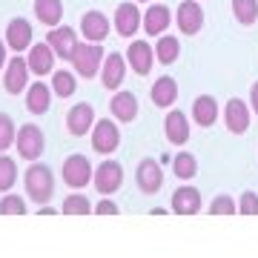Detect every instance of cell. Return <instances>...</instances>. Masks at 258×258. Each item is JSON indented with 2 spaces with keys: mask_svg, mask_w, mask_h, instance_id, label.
<instances>
[{
  "mask_svg": "<svg viewBox=\"0 0 258 258\" xmlns=\"http://www.w3.org/2000/svg\"><path fill=\"white\" fill-rule=\"evenodd\" d=\"M141 3H152V0H141Z\"/></svg>",
  "mask_w": 258,
  "mask_h": 258,
  "instance_id": "60d3db41",
  "label": "cell"
},
{
  "mask_svg": "<svg viewBox=\"0 0 258 258\" xmlns=\"http://www.w3.org/2000/svg\"><path fill=\"white\" fill-rule=\"evenodd\" d=\"M198 210H201V192L195 186L186 184L172 192V212L175 215H195Z\"/></svg>",
  "mask_w": 258,
  "mask_h": 258,
  "instance_id": "603a6c76",
  "label": "cell"
},
{
  "mask_svg": "<svg viewBox=\"0 0 258 258\" xmlns=\"http://www.w3.org/2000/svg\"><path fill=\"white\" fill-rule=\"evenodd\" d=\"M126 55H120V52H109L106 60H103V69H101V83L106 89H118L123 78H126Z\"/></svg>",
  "mask_w": 258,
  "mask_h": 258,
  "instance_id": "d6986e66",
  "label": "cell"
},
{
  "mask_svg": "<svg viewBox=\"0 0 258 258\" xmlns=\"http://www.w3.org/2000/svg\"><path fill=\"white\" fill-rule=\"evenodd\" d=\"M81 35H83V40H89V43L106 40V37H109V18H106L101 9H89L81 18Z\"/></svg>",
  "mask_w": 258,
  "mask_h": 258,
  "instance_id": "4fadbf2b",
  "label": "cell"
},
{
  "mask_svg": "<svg viewBox=\"0 0 258 258\" xmlns=\"http://www.w3.org/2000/svg\"><path fill=\"white\" fill-rule=\"evenodd\" d=\"M46 43L55 49L57 60H72V52L81 40H78V32L72 26H55V29H49Z\"/></svg>",
  "mask_w": 258,
  "mask_h": 258,
  "instance_id": "7c38bea8",
  "label": "cell"
},
{
  "mask_svg": "<svg viewBox=\"0 0 258 258\" xmlns=\"http://www.w3.org/2000/svg\"><path fill=\"white\" fill-rule=\"evenodd\" d=\"M172 172H175L178 181H192L198 175V161H195L192 152H178L172 158Z\"/></svg>",
  "mask_w": 258,
  "mask_h": 258,
  "instance_id": "83f0119b",
  "label": "cell"
},
{
  "mask_svg": "<svg viewBox=\"0 0 258 258\" xmlns=\"http://www.w3.org/2000/svg\"><path fill=\"white\" fill-rule=\"evenodd\" d=\"M103 60H106V55H103V46L101 43H89V40H81L78 46H75L72 52V69L75 75H81V78H95V75H101L103 69Z\"/></svg>",
  "mask_w": 258,
  "mask_h": 258,
  "instance_id": "7a4b0ae2",
  "label": "cell"
},
{
  "mask_svg": "<svg viewBox=\"0 0 258 258\" xmlns=\"http://www.w3.org/2000/svg\"><path fill=\"white\" fill-rule=\"evenodd\" d=\"M18 141V129H15V120L6 115V112H0V152H6Z\"/></svg>",
  "mask_w": 258,
  "mask_h": 258,
  "instance_id": "d6a6232c",
  "label": "cell"
},
{
  "mask_svg": "<svg viewBox=\"0 0 258 258\" xmlns=\"http://www.w3.org/2000/svg\"><path fill=\"white\" fill-rule=\"evenodd\" d=\"M232 212H238V204L232 201L230 195H215L210 204V215H232Z\"/></svg>",
  "mask_w": 258,
  "mask_h": 258,
  "instance_id": "e575fe53",
  "label": "cell"
},
{
  "mask_svg": "<svg viewBox=\"0 0 258 258\" xmlns=\"http://www.w3.org/2000/svg\"><path fill=\"white\" fill-rule=\"evenodd\" d=\"M60 210H55V207H49V204H43L40 210H37V215H57Z\"/></svg>",
  "mask_w": 258,
  "mask_h": 258,
  "instance_id": "ab89813d",
  "label": "cell"
},
{
  "mask_svg": "<svg viewBox=\"0 0 258 258\" xmlns=\"http://www.w3.org/2000/svg\"><path fill=\"white\" fill-rule=\"evenodd\" d=\"M135 184L144 195H155L161 186H164V169L155 158H144L135 169Z\"/></svg>",
  "mask_w": 258,
  "mask_h": 258,
  "instance_id": "ba28073f",
  "label": "cell"
},
{
  "mask_svg": "<svg viewBox=\"0 0 258 258\" xmlns=\"http://www.w3.org/2000/svg\"><path fill=\"white\" fill-rule=\"evenodd\" d=\"M112 26L120 37H135V32L144 26V15L138 12L135 3H120L112 15Z\"/></svg>",
  "mask_w": 258,
  "mask_h": 258,
  "instance_id": "9c48e42d",
  "label": "cell"
},
{
  "mask_svg": "<svg viewBox=\"0 0 258 258\" xmlns=\"http://www.w3.org/2000/svg\"><path fill=\"white\" fill-rule=\"evenodd\" d=\"M95 212H98V215H118V204L115 201H101L98 207H95Z\"/></svg>",
  "mask_w": 258,
  "mask_h": 258,
  "instance_id": "8d00e7d4",
  "label": "cell"
},
{
  "mask_svg": "<svg viewBox=\"0 0 258 258\" xmlns=\"http://www.w3.org/2000/svg\"><path fill=\"white\" fill-rule=\"evenodd\" d=\"M26 60H29V69H32L37 78H43V75H55L57 55H55V49L49 46L46 40H43V43H32Z\"/></svg>",
  "mask_w": 258,
  "mask_h": 258,
  "instance_id": "2e32d148",
  "label": "cell"
},
{
  "mask_svg": "<svg viewBox=\"0 0 258 258\" xmlns=\"http://www.w3.org/2000/svg\"><path fill=\"white\" fill-rule=\"evenodd\" d=\"M92 178H95V169H92L89 158L83 155V152H75V155H69L63 161V181L72 186V189L86 186Z\"/></svg>",
  "mask_w": 258,
  "mask_h": 258,
  "instance_id": "5b68a950",
  "label": "cell"
},
{
  "mask_svg": "<svg viewBox=\"0 0 258 258\" xmlns=\"http://www.w3.org/2000/svg\"><path fill=\"white\" fill-rule=\"evenodd\" d=\"M126 63L132 66L135 75H149L152 72V63H155V49L149 46L147 40H132L126 49Z\"/></svg>",
  "mask_w": 258,
  "mask_h": 258,
  "instance_id": "9a60e30c",
  "label": "cell"
},
{
  "mask_svg": "<svg viewBox=\"0 0 258 258\" xmlns=\"http://www.w3.org/2000/svg\"><path fill=\"white\" fill-rule=\"evenodd\" d=\"M60 212H63V215H89V212H92V204H89V198H86V195L72 192L69 198H63Z\"/></svg>",
  "mask_w": 258,
  "mask_h": 258,
  "instance_id": "4dcf8cb0",
  "label": "cell"
},
{
  "mask_svg": "<svg viewBox=\"0 0 258 258\" xmlns=\"http://www.w3.org/2000/svg\"><path fill=\"white\" fill-rule=\"evenodd\" d=\"M18 181V166L9 155H0V192H9Z\"/></svg>",
  "mask_w": 258,
  "mask_h": 258,
  "instance_id": "1f68e13d",
  "label": "cell"
},
{
  "mask_svg": "<svg viewBox=\"0 0 258 258\" xmlns=\"http://www.w3.org/2000/svg\"><path fill=\"white\" fill-rule=\"evenodd\" d=\"M89 135H92V149L98 155H112V152L120 147V129H118V123L109 120V118L95 120V126H92Z\"/></svg>",
  "mask_w": 258,
  "mask_h": 258,
  "instance_id": "277c9868",
  "label": "cell"
},
{
  "mask_svg": "<svg viewBox=\"0 0 258 258\" xmlns=\"http://www.w3.org/2000/svg\"><path fill=\"white\" fill-rule=\"evenodd\" d=\"M32 40H35L32 23H29L26 18H12L9 26H6V43H9L12 52H15V55L29 52V49H32Z\"/></svg>",
  "mask_w": 258,
  "mask_h": 258,
  "instance_id": "8fae6325",
  "label": "cell"
},
{
  "mask_svg": "<svg viewBox=\"0 0 258 258\" xmlns=\"http://www.w3.org/2000/svg\"><path fill=\"white\" fill-rule=\"evenodd\" d=\"M23 186H26L29 201H37L43 207V204L52 201V195H55V175H52V169H49L46 164L32 161V166L23 172Z\"/></svg>",
  "mask_w": 258,
  "mask_h": 258,
  "instance_id": "6da1fadb",
  "label": "cell"
},
{
  "mask_svg": "<svg viewBox=\"0 0 258 258\" xmlns=\"http://www.w3.org/2000/svg\"><path fill=\"white\" fill-rule=\"evenodd\" d=\"M18 155L23 161H37V158L43 155V149H46V138H43V132L37 123H23L18 129Z\"/></svg>",
  "mask_w": 258,
  "mask_h": 258,
  "instance_id": "3957f363",
  "label": "cell"
},
{
  "mask_svg": "<svg viewBox=\"0 0 258 258\" xmlns=\"http://www.w3.org/2000/svg\"><path fill=\"white\" fill-rule=\"evenodd\" d=\"M224 126L230 129L232 135H244L249 129V109L241 98H230L224 106Z\"/></svg>",
  "mask_w": 258,
  "mask_h": 258,
  "instance_id": "ac0fdd59",
  "label": "cell"
},
{
  "mask_svg": "<svg viewBox=\"0 0 258 258\" xmlns=\"http://www.w3.org/2000/svg\"><path fill=\"white\" fill-rule=\"evenodd\" d=\"M95 189L101 195H112L118 192L120 184H123V166L118 161H103V164L95 166V178H92Z\"/></svg>",
  "mask_w": 258,
  "mask_h": 258,
  "instance_id": "52a82bcc",
  "label": "cell"
},
{
  "mask_svg": "<svg viewBox=\"0 0 258 258\" xmlns=\"http://www.w3.org/2000/svg\"><path fill=\"white\" fill-rule=\"evenodd\" d=\"M6 46H9V43H6V37H3V40H0V69H6V63H9V60H6Z\"/></svg>",
  "mask_w": 258,
  "mask_h": 258,
  "instance_id": "f35d334b",
  "label": "cell"
},
{
  "mask_svg": "<svg viewBox=\"0 0 258 258\" xmlns=\"http://www.w3.org/2000/svg\"><path fill=\"white\" fill-rule=\"evenodd\" d=\"M232 15L241 26H252L258 20V0H232Z\"/></svg>",
  "mask_w": 258,
  "mask_h": 258,
  "instance_id": "f1b7e54d",
  "label": "cell"
},
{
  "mask_svg": "<svg viewBox=\"0 0 258 258\" xmlns=\"http://www.w3.org/2000/svg\"><path fill=\"white\" fill-rule=\"evenodd\" d=\"M175 23H178V29H181V35H198L204 29L201 3H198V0H184V3H178Z\"/></svg>",
  "mask_w": 258,
  "mask_h": 258,
  "instance_id": "30bf717a",
  "label": "cell"
},
{
  "mask_svg": "<svg viewBox=\"0 0 258 258\" xmlns=\"http://www.w3.org/2000/svg\"><path fill=\"white\" fill-rule=\"evenodd\" d=\"M75 89H78L75 72H55L52 75V92H55L57 98H72Z\"/></svg>",
  "mask_w": 258,
  "mask_h": 258,
  "instance_id": "f546056e",
  "label": "cell"
},
{
  "mask_svg": "<svg viewBox=\"0 0 258 258\" xmlns=\"http://www.w3.org/2000/svg\"><path fill=\"white\" fill-rule=\"evenodd\" d=\"M35 18L40 20L43 26H49V29L60 26L63 3H60V0H35Z\"/></svg>",
  "mask_w": 258,
  "mask_h": 258,
  "instance_id": "484cf974",
  "label": "cell"
},
{
  "mask_svg": "<svg viewBox=\"0 0 258 258\" xmlns=\"http://www.w3.org/2000/svg\"><path fill=\"white\" fill-rule=\"evenodd\" d=\"M181 57V40L172 35H161L155 40V60L164 66H172Z\"/></svg>",
  "mask_w": 258,
  "mask_h": 258,
  "instance_id": "4316f807",
  "label": "cell"
},
{
  "mask_svg": "<svg viewBox=\"0 0 258 258\" xmlns=\"http://www.w3.org/2000/svg\"><path fill=\"white\" fill-rule=\"evenodd\" d=\"M49 106H52V86L37 78V83H29L26 89V109L32 115H46Z\"/></svg>",
  "mask_w": 258,
  "mask_h": 258,
  "instance_id": "7402d4cb",
  "label": "cell"
},
{
  "mask_svg": "<svg viewBox=\"0 0 258 258\" xmlns=\"http://www.w3.org/2000/svg\"><path fill=\"white\" fill-rule=\"evenodd\" d=\"M249 106H252L255 115H258V81L252 83V89H249Z\"/></svg>",
  "mask_w": 258,
  "mask_h": 258,
  "instance_id": "74e56055",
  "label": "cell"
},
{
  "mask_svg": "<svg viewBox=\"0 0 258 258\" xmlns=\"http://www.w3.org/2000/svg\"><path fill=\"white\" fill-rule=\"evenodd\" d=\"M149 98H152V103H155L158 109H169V106L178 101V83H175V78H169V75H161V78L152 83V89H149Z\"/></svg>",
  "mask_w": 258,
  "mask_h": 258,
  "instance_id": "44dd1931",
  "label": "cell"
},
{
  "mask_svg": "<svg viewBox=\"0 0 258 258\" xmlns=\"http://www.w3.org/2000/svg\"><path fill=\"white\" fill-rule=\"evenodd\" d=\"M92 126H95V109L86 101L75 103L72 109L66 112V129H69V135L83 138L86 132H92Z\"/></svg>",
  "mask_w": 258,
  "mask_h": 258,
  "instance_id": "5bb4252c",
  "label": "cell"
},
{
  "mask_svg": "<svg viewBox=\"0 0 258 258\" xmlns=\"http://www.w3.org/2000/svg\"><path fill=\"white\" fill-rule=\"evenodd\" d=\"M164 132H166V141H169V144H178V147L186 144V141H189V120H186L184 112H178V109L166 112Z\"/></svg>",
  "mask_w": 258,
  "mask_h": 258,
  "instance_id": "cb8c5ba5",
  "label": "cell"
},
{
  "mask_svg": "<svg viewBox=\"0 0 258 258\" xmlns=\"http://www.w3.org/2000/svg\"><path fill=\"white\" fill-rule=\"evenodd\" d=\"M192 120L198 126H212L215 120H218V101L212 98V95H201V98H195L192 101Z\"/></svg>",
  "mask_w": 258,
  "mask_h": 258,
  "instance_id": "d4e9b609",
  "label": "cell"
},
{
  "mask_svg": "<svg viewBox=\"0 0 258 258\" xmlns=\"http://www.w3.org/2000/svg\"><path fill=\"white\" fill-rule=\"evenodd\" d=\"M172 12H169V6H164V3H149V9L144 12V32H147L149 37H161L169 29V23H172Z\"/></svg>",
  "mask_w": 258,
  "mask_h": 258,
  "instance_id": "e0dca14e",
  "label": "cell"
},
{
  "mask_svg": "<svg viewBox=\"0 0 258 258\" xmlns=\"http://www.w3.org/2000/svg\"><path fill=\"white\" fill-rule=\"evenodd\" d=\"M238 212L241 215H258V195L255 192H244L238 198Z\"/></svg>",
  "mask_w": 258,
  "mask_h": 258,
  "instance_id": "d590c367",
  "label": "cell"
},
{
  "mask_svg": "<svg viewBox=\"0 0 258 258\" xmlns=\"http://www.w3.org/2000/svg\"><path fill=\"white\" fill-rule=\"evenodd\" d=\"M29 60L23 55H15L6 63V69H3V89L9 95H20L23 89H29Z\"/></svg>",
  "mask_w": 258,
  "mask_h": 258,
  "instance_id": "8992f818",
  "label": "cell"
},
{
  "mask_svg": "<svg viewBox=\"0 0 258 258\" xmlns=\"http://www.w3.org/2000/svg\"><path fill=\"white\" fill-rule=\"evenodd\" d=\"M0 215H26V201L20 195H3L0 198Z\"/></svg>",
  "mask_w": 258,
  "mask_h": 258,
  "instance_id": "836d02e7",
  "label": "cell"
},
{
  "mask_svg": "<svg viewBox=\"0 0 258 258\" xmlns=\"http://www.w3.org/2000/svg\"><path fill=\"white\" fill-rule=\"evenodd\" d=\"M109 112L112 118L120 120V123H132L138 118V98L132 92H115L109 101Z\"/></svg>",
  "mask_w": 258,
  "mask_h": 258,
  "instance_id": "ffe728a7",
  "label": "cell"
}]
</instances>
